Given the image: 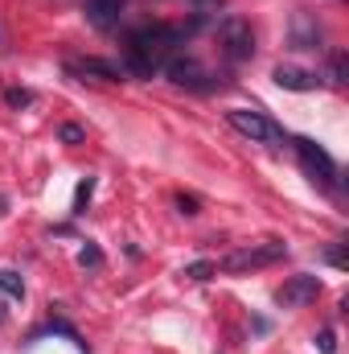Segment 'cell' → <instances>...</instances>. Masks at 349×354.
Returning <instances> with one entry per match:
<instances>
[{
	"label": "cell",
	"instance_id": "obj_10",
	"mask_svg": "<svg viewBox=\"0 0 349 354\" xmlns=\"http://www.w3.org/2000/svg\"><path fill=\"white\" fill-rule=\"evenodd\" d=\"M70 71L90 75V79H103V83H119V79H123V66H119V62H107V58H83V62H74Z\"/></svg>",
	"mask_w": 349,
	"mask_h": 354
},
{
	"label": "cell",
	"instance_id": "obj_16",
	"mask_svg": "<svg viewBox=\"0 0 349 354\" xmlns=\"http://www.w3.org/2000/svg\"><path fill=\"white\" fill-rule=\"evenodd\" d=\"M4 99H8V107H29V103H33V91L8 87V91H4Z\"/></svg>",
	"mask_w": 349,
	"mask_h": 354
},
{
	"label": "cell",
	"instance_id": "obj_3",
	"mask_svg": "<svg viewBox=\"0 0 349 354\" xmlns=\"http://www.w3.org/2000/svg\"><path fill=\"white\" fill-rule=\"evenodd\" d=\"M292 149H296V157H300V165H304V174L312 177V181H321L325 189H337V161L317 145V140H308V136H296L292 140Z\"/></svg>",
	"mask_w": 349,
	"mask_h": 354
},
{
	"label": "cell",
	"instance_id": "obj_11",
	"mask_svg": "<svg viewBox=\"0 0 349 354\" xmlns=\"http://www.w3.org/2000/svg\"><path fill=\"white\" fill-rule=\"evenodd\" d=\"M329 79H333L337 87H341V83L349 79V62H346V54H341V50H337V54L329 58Z\"/></svg>",
	"mask_w": 349,
	"mask_h": 354
},
{
	"label": "cell",
	"instance_id": "obj_21",
	"mask_svg": "<svg viewBox=\"0 0 349 354\" xmlns=\"http://www.w3.org/2000/svg\"><path fill=\"white\" fill-rule=\"evenodd\" d=\"M0 322H4V305H0Z\"/></svg>",
	"mask_w": 349,
	"mask_h": 354
},
{
	"label": "cell",
	"instance_id": "obj_5",
	"mask_svg": "<svg viewBox=\"0 0 349 354\" xmlns=\"http://www.w3.org/2000/svg\"><path fill=\"white\" fill-rule=\"evenodd\" d=\"M165 75L173 79L177 87H185V91H197V95H206V91L222 87V83H218V79H214V75H210V71H206L201 62H197V58H181V54L165 62Z\"/></svg>",
	"mask_w": 349,
	"mask_h": 354
},
{
	"label": "cell",
	"instance_id": "obj_7",
	"mask_svg": "<svg viewBox=\"0 0 349 354\" xmlns=\"http://www.w3.org/2000/svg\"><path fill=\"white\" fill-rule=\"evenodd\" d=\"M317 292H321V280L317 276H292V280H283V288L275 292V301L279 305H288V309H296V305H308V301H317Z\"/></svg>",
	"mask_w": 349,
	"mask_h": 354
},
{
	"label": "cell",
	"instance_id": "obj_2",
	"mask_svg": "<svg viewBox=\"0 0 349 354\" xmlns=\"http://www.w3.org/2000/svg\"><path fill=\"white\" fill-rule=\"evenodd\" d=\"M218 46H222V58H226V62H247V58L255 54V29H251V21L239 17V12L222 17V25H218Z\"/></svg>",
	"mask_w": 349,
	"mask_h": 354
},
{
	"label": "cell",
	"instance_id": "obj_14",
	"mask_svg": "<svg viewBox=\"0 0 349 354\" xmlns=\"http://www.w3.org/2000/svg\"><path fill=\"white\" fill-rule=\"evenodd\" d=\"M0 288H4L8 297H17V301L25 297V284H21V276H17V272H8V268L0 272Z\"/></svg>",
	"mask_w": 349,
	"mask_h": 354
},
{
	"label": "cell",
	"instance_id": "obj_9",
	"mask_svg": "<svg viewBox=\"0 0 349 354\" xmlns=\"http://www.w3.org/2000/svg\"><path fill=\"white\" fill-rule=\"evenodd\" d=\"M271 79H275L283 91H317L321 87V79H317L312 71H300V66H275Z\"/></svg>",
	"mask_w": 349,
	"mask_h": 354
},
{
	"label": "cell",
	"instance_id": "obj_18",
	"mask_svg": "<svg viewBox=\"0 0 349 354\" xmlns=\"http://www.w3.org/2000/svg\"><path fill=\"white\" fill-rule=\"evenodd\" d=\"M325 260H329L333 268H346L349 264V260H346V248H325Z\"/></svg>",
	"mask_w": 349,
	"mask_h": 354
},
{
	"label": "cell",
	"instance_id": "obj_12",
	"mask_svg": "<svg viewBox=\"0 0 349 354\" xmlns=\"http://www.w3.org/2000/svg\"><path fill=\"white\" fill-rule=\"evenodd\" d=\"M58 140H62V145H83V140H87V128H83V124H62V128H58Z\"/></svg>",
	"mask_w": 349,
	"mask_h": 354
},
{
	"label": "cell",
	"instance_id": "obj_4",
	"mask_svg": "<svg viewBox=\"0 0 349 354\" xmlns=\"http://www.w3.org/2000/svg\"><path fill=\"white\" fill-rule=\"evenodd\" d=\"M226 120H230V128H235V132H243L247 140H259V145H283V128H279V124H271L263 111H251V107H230V111H226Z\"/></svg>",
	"mask_w": 349,
	"mask_h": 354
},
{
	"label": "cell",
	"instance_id": "obj_1",
	"mask_svg": "<svg viewBox=\"0 0 349 354\" xmlns=\"http://www.w3.org/2000/svg\"><path fill=\"white\" fill-rule=\"evenodd\" d=\"M185 41L181 25H144L128 37V71L140 79H152L169 58H177V46Z\"/></svg>",
	"mask_w": 349,
	"mask_h": 354
},
{
	"label": "cell",
	"instance_id": "obj_20",
	"mask_svg": "<svg viewBox=\"0 0 349 354\" xmlns=\"http://www.w3.org/2000/svg\"><path fill=\"white\" fill-rule=\"evenodd\" d=\"M177 206H181V214H197V198H185V194H177Z\"/></svg>",
	"mask_w": 349,
	"mask_h": 354
},
{
	"label": "cell",
	"instance_id": "obj_19",
	"mask_svg": "<svg viewBox=\"0 0 349 354\" xmlns=\"http://www.w3.org/2000/svg\"><path fill=\"white\" fill-rule=\"evenodd\" d=\"M317 346H321V354H333V351H337V342H333V330H321Z\"/></svg>",
	"mask_w": 349,
	"mask_h": 354
},
{
	"label": "cell",
	"instance_id": "obj_15",
	"mask_svg": "<svg viewBox=\"0 0 349 354\" xmlns=\"http://www.w3.org/2000/svg\"><path fill=\"white\" fill-rule=\"evenodd\" d=\"M214 272H218V268L210 264V260H197V264H189V268H185V276H189V280H197V284H206V280H210Z\"/></svg>",
	"mask_w": 349,
	"mask_h": 354
},
{
	"label": "cell",
	"instance_id": "obj_22",
	"mask_svg": "<svg viewBox=\"0 0 349 354\" xmlns=\"http://www.w3.org/2000/svg\"><path fill=\"white\" fill-rule=\"evenodd\" d=\"M0 210H4V198H0Z\"/></svg>",
	"mask_w": 349,
	"mask_h": 354
},
{
	"label": "cell",
	"instance_id": "obj_6",
	"mask_svg": "<svg viewBox=\"0 0 349 354\" xmlns=\"http://www.w3.org/2000/svg\"><path fill=\"white\" fill-rule=\"evenodd\" d=\"M288 256V248L283 243H259V248H239V252H230L226 260H222V272H247V268H267L275 264V260H283Z\"/></svg>",
	"mask_w": 349,
	"mask_h": 354
},
{
	"label": "cell",
	"instance_id": "obj_13",
	"mask_svg": "<svg viewBox=\"0 0 349 354\" xmlns=\"http://www.w3.org/2000/svg\"><path fill=\"white\" fill-rule=\"evenodd\" d=\"M90 194H94V177H87V181H79V189H74V214H87Z\"/></svg>",
	"mask_w": 349,
	"mask_h": 354
},
{
	"label": "cell",
	"instance_id": "obj_8",
	"mask_svg": "<svg viewBox=\"0 0 349 354\" xmlns=\"http://www.w3.org/2000/svg\"><path fill=\"white\" fill-rule=\"evenodd\" d=\"M119 17H123V0H87V21L94 29H115L119 25Z\"/></svg>",
	"mask_w": 349,
	"mask_h": 354
},
{
	"label": "cell",
	"instance_id": "obj_17",
	"mask_svg": "<svg viewBox=\"0 0 349 354\" xmlns=\"http://www.w3.org/2000/svg\"><path fill=\"white\" fill-rule=\"evenodd\" d=\"M79 264H83V268H99V264H103V252H99L94 243H87V248L79 252Z\"/></svg>",
	"mask_w": 349,
	"mask_h": 354
}]
</instances>
